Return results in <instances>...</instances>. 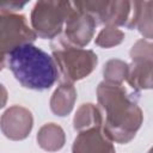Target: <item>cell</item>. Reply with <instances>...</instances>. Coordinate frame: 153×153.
Listing matches in <instances>:
<instances>
[{
    "label": "cell",
    "mask_w": 153,
    "mask_h": 153,
    "mask_svg": "<svg viewBox=\"0 0 153 153\" xmlns=\"http://www.w3.org/2000/svg\"><path fill=\"white\" fill-rule=\"evenodd\" d=\"M97 93L105 117L102 130L106 137L120 143L130 141L142 122V112L137 104L117 82L99 84Z\"/></svg>",
    "instance_id": "cell-1"
},
{
    "label": "cell",
    "mask_w": 153,
    "mask_h": 153,
    "mask_svg": "<svg viewBox=\"0 0 153 153\" xmlns=\"http://www.w3.org/2000/svg\"><path fill=\"white\" fill-rule=\"evenodd\" d=\"M6 63L22 86L30 90H47L59 78L54 59L31 43L13 48L6 57Z\"/></svg>",
    "instance_id": "cell-2"
},
{
    "label": "cell",
    "mask_w": 153,
    "mask_h": 153,
    "mask_svg": "<svg viewBox=\"0 0 153 153\" xmlns=\"http://www.w3.org/2000/svg\"><path fill=\"white\" fill-rule=\"evenodd\" d=\"M53 55L65 81L69 84L87 76L97 65V55L93 51L73 47L65 41L53 48Z\"/></svg>",
    "instance_id": "cell-3"
},
{
    "label": "cell",
    "mask_w": 153,
    "mask_h": 153,
    "mask_svg": "<svg viewBox=\"0 0 153 153\" xmlns=\"http://www.w3.org/2000/svg\"><path fill=\"white\" fill-rule=\"evenodd\" d=\"M36 36V32L27 26L24 16L0 10V71L13 48L33 42Z\"/></svg>",
    "instance_id": "cell-4"
},
{
    "label": "cell",
    "mask_w": 153,
    "mask_h": 153,
    "mask_svg": "<svg viewBox=\"0 0 153 153\" xmlns=\"http://www.w3.org/2000/svg\"><path fill=\"white\" fill-rule=\"evenodd\" d=\"M72 6L68 1H39L31 13V24L42 38H53L60 33Z\"/></svg>",
    "instance_id": "cell-5"
},
{
    "label": "cell",
    "mask_w": 153,
    "mask_h": 153,
    "mask_svg": "<svg viewBox=\"0 0 153 153\" xmlns=\"http://www.w3.org/2000/svg\"><path fill=\"white\" fill-rule=\"evenodd\" d=\"M152 45L143 41H139L131 49L130 55L133 65L127 69V80L135 88L151 87L152 69Z\"/></svg>",
    "instance_id": "cell-6"
},
{
    "label": "cell",
    "mask_w": 153,
    "mask_h": 153,
    "mask_svg": "<svg viewBox=\"0 0 153 153\" xmlns=\"http://www.w3.org/2000/svg\"><path fill=\"white\" fill-rule=\"evenodd\" d=\"M97 23L86 12L78 8L73 2L66 17V41L68 44L81 48L86 45L93 35Z\"/></svg>",
    "instance_id": "cell-7"
},
{
    "label": "cell",
    "mask_w": 153,
    "mask_h": 153,
    "mask_svg": "<svg viewBox=\"0 0 153 153\" xmlns=\"http://www.w3.org/2000/svg\"><path fill=\"white\" fill-rule=\"evenodd\" d=\"M0 127L4 134L12 140H22L32 128L31 112L20 106H12L1 117Z\"/></svg>",
    "instance_id": "cell-8"
},
{
    "label": "cell",
    "mask_w": 153,
    "mask_h": 153,
    "mask_svg": "<svg viewBox=\"0 0 153 153\" xmlns=\"http://www.w3.org/2000/svg\"><path fill=\"white\" fill-rule=\"evenodd\" d=\"M73 153H115V148L102 127H93L79 133L73 143Z\"/></svg>",
    "instance_id": "cell-9"
},
{
    "label": "cell",
    "mask_w": 153,
    "mask_h": 153,
    "mask_svg": "<svg viewBox=\"0 0 153 153\" xmlns=\"http://www.w3.org/2000/svg\"><path fill=\"white\" fill-rule=\"evenodd\" d=\"M74 99H75L74 87L72 84L66 82L54 92L50 102L51 110L59 116H65L72 110Z\"/></svg>",
    "instance_id": "cell-10"
},
{
    "label": "cell",
    "mask_w": 153,
    "mask_h": 153,
    "mask_svg": "<svg viewBox=\"0 0 153 153\" xmlns=\"http://www.w3.org/2000/svg\"><path fill=\"white\" fill-rule=\"evenodd\" d=\"M37 141L39 146L47 151L60 149L65 142L63 130L59 126H55L54 123L45 124L41 128L37 135Z\"/></svg>",
    "instance_id": "cell-11"
},
{
    "label": "cell",
    "mask_w": 153,
    "mask_h": 153,
    "mask_svg": "<svg viewBox=\"0 0 153 153\" xmlns=\"http://www.w3.org/2000/svg\"><path fill=\"white\" fill-rule=\"evenodd\" d=\"M102 114L92 104H82L75 117H74V128L78 130H85L93 127H102Z\"/></svg>",
    "instance_id": "cell-12"
},
{
    "label": "cell",
    "mask_w": 153,
    "mask_h": 153,
    "mask_svg": "<svg viewBox=\"0 0 153 153\" xmlns=\"http://www.w3.org/2000/svg\"><path fill=\"white\" fill-rule=\"evenodd\" d=\"M123 37H124V35L122 31H120L118 29H116L112 25H108L105 29H103L99 32V35L96 39V43L100 47L108 48V47H112V45L121 43Z\"/></svg>",
    "instance_id": "cell-13"
},
{
    "label": "cell",
    "mask_w": 153,
    "mask_h": 153,
    "mask_svg": "<svg viewBox=\"0 0 153 153\" xmlns=\"http://www.w3.org/2000/svg\"><path fill=\"white\" fill-rule=\"evenodd\" d=\"M127 69H128V66L122 61H118V60L109 61L104 69V75L108 79L106 81L121 84V81L126 79Z\"/></svg>",
    "instance_id": "cell-14"
},
{
    "label": "cell",
    "mask_w": 153,
    "mask_h": 153,
    "mask_svg": "<svg viewBox=\"0 0 153 153\" xmlns=\"http://www.w3.org/2000/svg\"><path fill=\"white\" fill-rule=\"evenodd\" d=\"M6 100H7V91L4 87V85L0 84V109L6 104Z\"/></svg>",
    "instance_id": "cell-15"
},
{
    "label": "cell",
    "mask_w": 153,
    "mask_h": 153,
    "mask_svg": "<svg viewBox=\"0 0 153 153\" xmlns=\"http://www.w3.org/2000/svg\"><path fill=\"white\" fill-rule=\"evenodd\" d=\"M148 153H151V151H149V152H148Z\"/></svg>",
    "instance_id": "cell-16"
}]
</instances>
